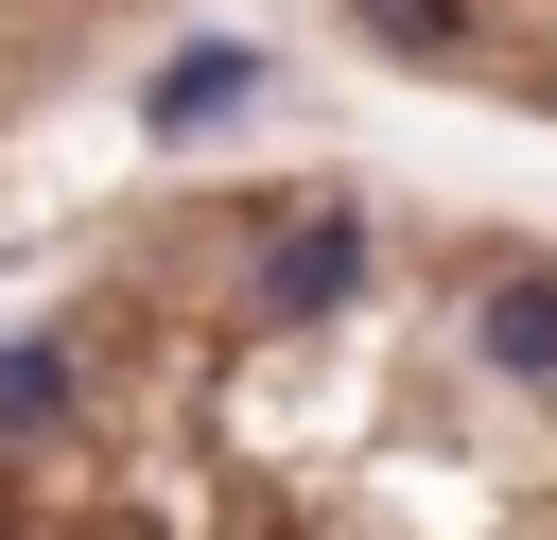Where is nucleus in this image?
Returning a JSON list of instances; mask_svg holds the SVG:
<instances>
[{"label": "nucleus", "mask_w": 557, "mask_h": 540, "mask_svg": "<svg viewBox=\"0 0 557 540\" xmlns=\"http://www.w3.org/2000/svg\"><path fill=\"white\" fill-rule=\"evenodd\" d=\"M174 17H191V0H0V139H35V122H70L87 87H122Z\"/></svg>", "instance_id": "obj_3"}, {"label": "nucleus", "mask_w": 557, "mask_h": 540, "mask_svg": "<svg viewBox=\"0 0 557 540\" xmlns=\"http://www.w3.org/2000/svg\"><path fill=\"white\" fill-rule=\"evenodd\" d=\"M313 35L435 122L557 139V0H313Z\"/></svg>", "instance_id": "obj_2"}, {"label": "nucleus", "mask_w": 557, "mask_h": 540, "mask_svg": "<svg viewBox=\"0 0 557 540\" xmlns=\"http://www.w3.org/2000/svg\"><path fill=\"white\" fill-rule=\"evenodd\" d=\"M0 540H557V209L191 157L0 279Z\"/></svg>", "instance_id": "obj_1"}]
</instances>
